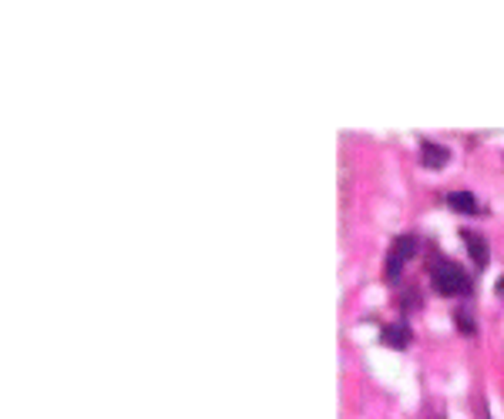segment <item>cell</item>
I'll use <instances>...</instances> for the list:
<instances>
[{
	"label": "cell",
	"instance_id": "6da1fadb",
	"mask_svg": "<svg viewBox=\"0 0 504 419\" xmlns=\"http://www.w3.org/2000/svg\"><path fill=\"white\" fill-rule=\"evenodd\" d=\"M434 289L440 295H464L471 292V279L464 275V268L454 262H437L434 265Z\"/></svg>",
	"mask_w": 504,
	"mask_h": 419
},
{
	"label": "cell",
	"instance_id": "7a4b0ae2",
	"mask_svg": "<svg viewBox=\"0 0 504 419\" xmlns=\"http://www.w3.org/2000/svg\"><path fill=\"white\" fill-rule=\"evenodd\" d=\"M414 252H417V241L410 239V235H401V239L393 241V252H390V258H387V282H397V279H401L403 262H407V258H410Z\"/></svg>",
	"mask_w": 504,
	"mask_h": 419
},
{
	"label": "cell",
	"instance_id": "3957f363",
	"mask_svg": "<svg viewBox=\"0 0 504 419\" xmlns=\"http://www.w3.org/2000/svg\"><path fill=\"white\" fill-rule=\"evenodd\" d=\"M427 168H444L451 161V151L444 148V144H434V141H424V151H420Z\"/></svg>",
	"mask_w": 504,
	"mask_h": 419
},
{
	"label": "cell",
	"instance_id": "277c9868",
	"mask_svg": "<svg viewBox=\"0 0 504 419\" xmlns=\"http://www.w3.org/2000/svg\"><path fill=\"white\" fill-rule=\"evenodd\" d=\"M461 239H464L467 252H471V258H474V265H488V245H484V239H481L478 231H461Z\"/></svg>",
	"mask_w": 504,
	"mask_h": 419
},
{
	"label": "cell",
	"instance_id": "5b68a950",
	"mask_svg": "<svg viewBox=\"0 0 504 419\" xmlns=\"http://www.w3.org/2000/svg\"><path fill=\"white\" fill-rule=\"evenodd\" d=\"M447 205H451L454 212H464V215H474V212H478V202H474L471 191H451V195H447Z\"/></svg>",
	"mask_w": 504,
	"mask_h": 419
},
{
	"label": "cell",
	"instance_id": "8992f818",
	"mask_svg": "<svg viewBox=\"0 0 504 419\" xmlns=\"http://www.w3.org/2000/svg\"><path fill=\"white\" fill-rule=\"evenodd\" d=\"M380 339L387 345H393V349H403L407 345V329L403 326H387V329L380 332Z\"/></svg>",
	"mask_w": 504,
	"mask_h": 419
},
{
	"label": "cell",
	"instance_id": "52a82bcc",
	"mask_svg": "<svg viewBox=\"0 0 504 419\" xmlns=\"http://www.w3.org/2000/svg\"><path fill=\"white\" fill-rule=\"evenodd\" d=\"M454 318H457V326H461V332H464V335H474V332H478V329H474V318H471V312L457 309V316H454Z\"/></svg>",
	"mask_w": 504,
	"mask_h": 419
}]
</instances>
